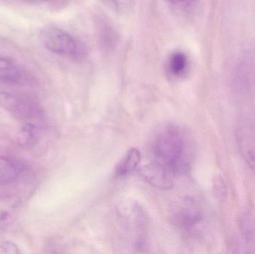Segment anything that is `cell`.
<instances>
[{
	"instance_id": "6da1fadb",
	"label": "cell",
	"mask_w": 255,
	"mask_h": 254,
	"mask_svg": "<svg viewBox=\"0 0 255 254\" xmlns=\"http://www.w3.org/2000/svg\"><path fill=\"white\" fill-rule=\"evenodd\" d=\"M154 160L171 170L175 175L188 172L194 164L196 146L191 132L175 123L160 126L151 141Z\"/></svg>"
},
{
	"instance_id": "7a4b0ae2",
	"label": "cell",
	"mask_w": 255,
	"mask_h": 254,
	"mask_svg": "<svg viewBox=\"0 0 255 254\" xmlns=\"http://www.w3.org/2000/svg\"><path fill=\"white\" fill-rule=\"evenodd\" d=\"M0 106L24 124L44 125V113L40 104L29 95L0 92Z\"/></svg>"
},
{
	"instance_id": "3957f363",
	"label": "cell",
	"mask_w": 255,
	"mask_h": 254,
	"mask_svg": "<svg viewBox=\"0 0 255 254\" xmlns=\"http://www.w3.org/2000/svg\"><path fill=\"white\" fill-rule=\"evenodd\" d=\"M43 43L48 50L58 55L80 58L83 47L70 34L58 28H47L43 34Z\"/></svg>"
},
{
	"instance_id": "277c9868",
	"label": "cell",
	"mask_w": 255,
	"mask_h": 254,
	"mask_svg": "<svg viewBox=\"0 0 255 254\" xmlns=\"http://www.w3.org/2000/svg\"><path fill=\"white\" fill-rule=\"evenodd\" d=\"M235 137L243 159L255 174V122L241 121L235 130Z\"/></svg>"
},
{
	"instance_id": "5b68a950",
	"label": "cell",
	"mask_w": 255,
	"mask_h": 254,
	"mask_svg": "<svg viewBox=\"0 0 255 254\" xmlns=\"http://www.w3.org/2000/svg\"><path fill=\"white\" fill-rule=\"evenodd\" d=\"M141 174L150 184L161 189H170L175 176L169 169L155 161L142 167Z\"/></svg>"
},
{
	"instance_id": "8992f818",
	"label": "cell",
	"mask_w": 255,
	"mask_h": 254,
	"mask_svg": "<svg viewBox=\"0 0 255 254\" xmlns=\"http://www.w3.org/2000/svg\"><path fill=\"white\" fill-rule=\"evenodd\" d=\"M200 206L193 199H187L175 214V223L182 229L191 231L200 225L204 221V215Z\"/></svg>"
},
{
	"instance_id": "52a82bcc",
	"label": "cell",
	"mask_w": 255,
	"mask_h": 254,
	"mask_svg": "<svg viewBox=\"0 0 255 254\" xmlns=\"http://www.w3.org/2000/svg\"><path fill=\"white\" fill-rule=\"evenodd\" d=\"M21 207L20 198L16 196L0 198V234L5 232L16 220Z\"/></svg>"
},
{
	"instance_id": "ba28073f",
	"label": "cell",
	"mask_w": 255,
	"mask_h": 254,
	"mask_svg": "<svg viewBox=\"0 0 255 254\" xmlns=\"http://www.w3.org/2000/svg\"><path fill=\"white\" fill-rule=\"evenodd\" d=\"M24 170L25 166L21 161L10 157L0 156V186L16 181Z\"/></svg>"
},
{
	"instance_id": "9c48e42d",
	"label": "cell",
	"mask_w": 255,
	"mask_h": 254,
	"mask_svg": "<svg viewBox=\"0 0 255 254\" xmlns=\"http://www.w3.org/2000/svg\"><path fill=\"white\" fill-rule=\"evenodd\" d=\"M141 161V154L138 149L132 148L121 158L115 167L114 174L115 177H122L133 172Z\"/></svg>"
},
{
	"instance_id": "30bf717a",
	"label": "cell",
	"mask_w": 255,
	"mask_h": 254,
	"mask_svg": "<svg viewBox=\"0 0 255 254\" xmlns=\"http://www.w3.org/2000/svg\"><path fill=\"white\" fill-rule=\"evenodd\" d=\"M22 77V69L16 62L7 58H0V81L16 83Z\"/></svg>"
},
{
	"instance_id": "8fae6325",
	"label": "cell",
	"mask_w": 255,
	"mask_h": 254,
	"mask_svg": "<svg viewBox=\"0 0 255 254\" xmlns=\"http://www.w3.org/2000/svg\"><path fill=\"white\" fill-rule=\"evenodd\" d=\"M188 58L183 52L177 51L169 56L168 69L169 73L174 77H181L187 71Z\"/></svg>"
},
{
	"instance_id": "7c38bea8",
	"label": "cell",
	"mask_w": 255,
	"mask_h": 254,
	"mask_svg": "<svg viewBox=\"0 0 255 254\" xmlns=\"http://www.w3.org/2000/svg\"><path fill=\"white\" fill-rule=\"evenodd\" d=\"M0 251L5 254H19L17 246L12 242L4 241L0 243Z\"/></svg>"
},
{
	"instance_id": "4fadbf2b",
	"label": "cell",
	"mask_w": 255,
	"mask_h": 254,
	"mask_svg": "<svg viewBox=\"0 0 255 254\" xmlns=\"http://www.w3.org/2000/svg\"><path fill=\"white\" fill-rule=\"evenodd\" d=\"M168 1L174 5L182 6L190 4L193 0H168Z\"/></svg>"
},
{
	"instance_id": "5bb4252c",
	"label": "cell",
	"mask_w": 255,
	"mask_h": 254,
	"mask_svg": "<svg viewBox=\"0 0 255 254\" xmlns=\"http://www.w3.org/2000/svg\"><path fill=\"white\" fill-rule=\"evenodd\" d=\"M27 1H45V0H27Z\"/></svg>"
}]
</instances>
